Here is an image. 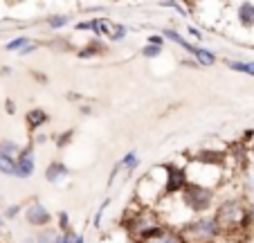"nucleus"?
<instances>
[{"label":"nucleus","mask_w":254,"mask_h":243,"mask_svg":"<svg viewBox=\"0 0 254 243\" xmlns=\"http://www.w3.org/2000/svg\"><path fill=\"white\" fill-rule=\"evenodd\" d=\"M183 203L189 212L202 214V212H207L214 205V189L200 185V182L189 180V185L185 187V191H183Z\"/></svg>","instance_id":"1"},{"label":"nucleus","mask_w":254,"mask_h":243,"mask_svg":"<svg viewBox=\"0 0 254 243\" xmlns=\"http://www.w3.org/2000/svg\"><path fill=\"white\" fill-rule=\"evenodd\" d=\"M77 29L81 32H92L95 36H101V38H108V41H122L126 38V27L111 18H90V20H81V23L74 25Z\"/></svg>","instance_id":"2"},{"label":"nucleus","mask_w":254,"mask_h":243,"mask_svg":"<svg viewBox=\"0 0 254 243\" xmlns=\"http://www.w3.org/2000/svg\"><path fill=\"white\" fill-rule=\"evenodd\" d=\"M162 167V171L167 173V178H164V189H162V196H173V194H183L185 187L189 185V173L185 167H180V164H176V162H164V164H160Z\"/></svg>","instance_id":"3"},{"label":"nucleus","mask_w":254,"mask_h":243,"mask_svg":"<svg viewBox=\"0 0 254 243\" xmlns=\"http://www.w3.org/2000/svg\"><path fill=\"white\" fill-rule=\"evenodd\" d=\"M245 214H248V210L241 207L239 200H225V203H221V205L216 207L214 219H216V223H218V228H221V232H223V230H230L239 223L243 225Z\"/></svg>","instance_id":"4"},{"label":"nucleus","mask_w":254,"mask_h":243,"mask_svg":"<svg viewBox=\"0 0 254 243\" xmlns=\"http://www.w3.org/2000/svg\"><path fill=\"white\" fill-rule=\"evenodd\" d=\"M185 232H189L191 237H196V239H216L218 234H221V228H218L216 219L211 216V219H196L193 223L187 225Z\"/></svg>","instance_id":"5"},{"label":"nucleus","mask_w":254,"mask_h":243,"mask_svg":"<svg viewBox=\"0 0 254 243\" xmlns=\"http://www.w3.org/2000/svg\"><path fill=\"white\" fill-rule=\"evenodd\" d=\"M191 162L198 164H207V167H225L227 164V153L225 151H216V149H200V151L193 153Z\"/></svg>","instance_id":"6"},{"label":"nucleus","mask_w":254,"mask_h":243,"mask_svg":"<svg viewBox=\"0 0 254 243\" xmlns=\"http://www.w3.org/2000/svg\"><path fill=\"white\" fill-rule=\"evenodd\" d=\"M25 221H27L29 225H34V228H45V225L52 223V214L41 205L39 200H34L32 205L25 210Z\"/></svg>","instance_id":"7"},{"label":"nucleus","mask_w":254,"mask_h":243,"mask_svg":"<svg viewBox=\"0 0 254 243\" xmlns=\"http://www.w3.org/2000/svg\"><path fill=\"white\" fill-rule=\"evenodd\" d=\"M34 169H36V158H34V147L29 144V147L23 149V153H20L18 160H16V176L29 178L34 173Z\"/></svg>","instance_id":"8"},{"label":"nucleus","mask_w":254,"mask_h":243,"mask_svg":"<svg viewBox=\"0 0 254 243\" xmlns=\"http://www.w3.org/2000/svg\"><path fill=\"white\" fill-rule=\"evenodd\" d=\"M70 176V169L63 164L61 160H54L48 164V169H45V180L48 182H61L63 178Z\"/></svg>","instance_id":"9"},{"label":"nucleus","mask_w":254,"mask_h":243,"mask_svg":"<svg viewBox=\"0 0 254 243\" xmlns=\"http://www.w3.org/2000/svg\"><path fill=\"white\" fill-rule=\"evenodd\" d=\"M25 122H27L29 131H36V129H41V126L48 124L50 115L45 113L43 108H32V110H27V115H25Z\"/></svg>","instance_id":"10"},{"label":"nucleus","mask_w":254,"mask_h":243,"mask_svg":"<svg viewBox=\"0 0 254 243\" xmlns=\"http://www.w3.org/2000/svg\"><path fill=\"white\" fill-rule=\"evenodd\" d=\"M236 20L241 23V27L254 29V5L252 2H241L236 9Z\"/></svg>","instance_id":"11"},{"label":"nucleus","mask_w":254,"mask_h":243,"mask_svg":"<svg viewBox=\"0 0 254 243\" xmlns=\"http://www.w3.org/2000/svg\"><path fill=\"white\" fill-rule=\"evenodd\" d=\"M20 153H23V149H20L18 142H14V140H2V142H0V156H7V158H11V160H18Z\"/></svg>","instance_id":"12"},{"label":"nucleus","mask_w":254,"mask_h":243,"mask_svg":"<svg viewBox=\"0 0 254 243\" xmlns=\"http://www.w3.org/2000/svg\"><path fill=\"white\" fill-rule=\"evenodd\" d=\"M193 57H196L198 66H214L216 63V54L209 52V50H205V48H196Z\"/></svg>","instance_id":"13"},{"label":"nucleus","mask_w":254,"mask_h":243,"mask_svg":"<svg viewBox=\"0 0 254 243\" xmlns=\"http://www.w3.org/2000/svg\"><path fill=\"white\" fill-rule=\"evenodd\" d=\"M106 52V45L104 43H97V41H92V43H88L86 48L79 52V57L81 59H88V57H97V54H104Z\"/></svg>","instance_id":"14"},{"label":"nucleus","mask_w":254,"mask_h":243,"mask_svg":"<svg viewBox=\"0 0 254 243\" xmlns=\"http://www.w3.org/2000/svg\"><path fill=\"white\" fill-rule=\"evenodd\" d=\"M227 68L243 75H252L254 77V61H227Z\"/></svg>","instance_id":"15"},{"label":"nucleus","mask_w":254,"mask_h":243,"mask_svg":"<svg viewBox=\"0 0 254 243\" xmlns=\"http://www.w3.org/2000/svg\"><path fill=\"white\" fill-rule=\"evenodd\" d=\"M0 173H5V176H16V160L7 156H0Z\"/></svg>","instance_id":"16"},{"label":"nucleus","mask_w":254,"mask_h":243,"mask_svg":"<svg viewBox=\"0 0 254 243\" xmlns=\"http://www.w3.org/2000/svg\"><path fill=\"white\" fill-rule=\"evenodd\" d=\"M137 164H139V160H137V153H135V151H128L124 158H122V162H120V167H124L126 171H133Z\"/></svg>","instance_id":"17"},{"label":"nucleus","mask_w":254,"mask_h":243,"mask_svg":"<svg viewBox=\"0 0 254 243\" xmlns=\"http://www.w3.org/2000/svg\"><path fill=\"white\" fill-rule=\"evenodd\" d=\"M72 138H74V131H72V129H67V131H63V133H59V135H57V147H59V149H65L67 144L72 142Z\"/></svg>","instance_id":"18"},{"label":"nucleus","mask_w":254,"mask_h":243,"mask_svg":"<svg viewBox=\"0 0 254 243\" xmlns=\"http://www.w3.org/2000/svg\"><path fill=\"white\" fill-rule=\"evenodd\" d=\"M135 243H183V241H180V234L169 232L167 237H162V239H153V241H135Z\"/></svg>","instance_id":"19"},{"label":"nucleus","mask_w":254,"mask_h":243,"mask_svg":"<svg viewBox=\"0 0 254 243\" xmlns=\"http://www.w3.org/2000/svg\"><path fill=\"white\" fill-rule=\"evenodd\" d=\"M57 239H59V234L54 230H45V232H39L36 243H57Z\"/></svg>","instance_id":"20"},{"label":"nucleus","mask_w":254,"mask_h":243,"mask_svg":"<svg viewBox=\"0 0 254 243\" xmlns=\"http://www.w3.org/2000/svg\"><path fill=\"white\" fill-rule=\"evenodd\" d=\"M70 23V16H63V14H57V16H50L48 18V25L50 27H63V25H67Z\"/></svg>","instance_id":"21"},{"label":"nucleus","mask_w":254,"mask_h":243,"mask_svg":"<svg viewBox=\"0 0 254 243\" xmlns=\"http://www.w3.org/2000/svg\"><path fill=\"white\" fill-rule=\"evenodd\" d=\"M25 45H29V38L27 36H18V38H14V41H9V43H7V50H23Z\"/></svg>","instance_id":"22"},{"label":"nucleus","mask_w":254,"mask_h":243,"mask_svg":"<svg viewBox=\"0 0 254 243\" xmlns=\"http://www.w3.org/2000/svg\"><path fill=\"white\" fill-rule=\"evenodd\" d=\"M77 239H79V234L74 232V230H67V232L59 234L57 243H77Z\"/></svg>","instance_id":"23"},{"label":"nucleus","mask_w":254,"mask_h":243,"mask_svg":"<svg viewBox=\"0 0 254 243\" xmlns=\"http://www.w3.org/2000/svg\"><path fill=\"white\" fill-rule=\"evenodd\" d=\"M142 54L146 59H155V57H160V54H162V48H158V45H144Z\"/></svg>","instance_id":"24"},{"label":"nucleus","mask_w":254,"mask_h":243,"mask_svg":"<svg viewBox=\"0 0 254 243\" xmlns=\"http://www.w3.org/2000/svg\"><path fill=\"white\" fill-rule=\"evenodd\" d=\"M59 230L61 232H67L70 228V216H67V212H59Z\"/></svg>","instance_id":"25"},{"label":"nucleus","mask_w":254,"mask_h":243,"mask_svg":"<svg viewBox=\"0 0 254 243\" xmlns=\"http://www.w3.org/2000/svg\"><path fill=\"white\" fill-rule=\"evenodd\" d=\"M111 205V198H106L104 203L99 205V210H97V216H95V225H101V216H104V212H106V207Z\"/></svg>","instance_id":"26"},{"label":"nucleus","mask_w":254,"mask_h":243,"mask_svg":"<svg viewBox=\"0 0 254 243\" xmlns=\"http://www.w3.org/2000/svg\"><path fill=\"white\" fill-rule=\"evenodd\" d=\"M149 45H158V48H162V45H164V36H160V34H151V36H149Z\"/></svg>","instance_id":"27"},{"label":"nucleus","mask_w":254,"mask_h":243,"mask_svg":"<svg viewBox=\"0 0 254 243\" xmlns=\"http://www.w3.org/2000/svg\"><path fill=\"white\" fill-rule=\"evenodd\" d=\"M20 212V205H11V207H7V212H5V216L7 219H14L16 214Z\"/></svg>","instance_id":"28"},{"label":"nucleus","mask_w":254,"mask_h":243,"mask_svg":"<svg viewBox=\"0 0 254 243\" xmlns=\"http://www.w3.org/2000/svg\"><path fill=\"white\" fill-rule=\"evenodd\" d=\"M36 48H39V45H36V43H29V45H25V48L20 50V54H23V57H25V54H32Z\"/></svg>","instance_id":"29"},{"label":"nucleus","mask_w":254,"mask_h":243,"mask_svg":"<svg viewBox=\"0 0 254 243\" xmlns=\"http://www.w3.org/2000/svg\"><path fill=\"white\" fill-rule=\"evenodd\" d=\"M5 110H7V113H9V115H14V113H16V106H14V101H11V99H7Z\"/></svg>","instance_id":"30"},{"label":"nucleus","mask_w":254,"mask_h":243,"mask_svg":"<svg viewBox=\"0 0 254 243\" xmlns=\"http://www.w3.org/2000/svg\"><path fill=\"white\" fill-rule=\"evenodd\" d=\"M189 32H191V36H193V38H198V41H200V38H202L200 29H196V27H189Z\"/></svg>","instance_id":"31"},{"label":"nucleus","mask_w":254,"mask_h":243,"mask_svg":"<svg viewBox=\"0 0 254 243\" xmlns=\"http://www.w3.org/2000/svg\"><path fill=\"white\" fill-rule=\"evenodd\" d=\"M248 216H250V225H254V205L248 210Z\"/></svg>","instance_id":"32"},{"label":"nucleus","mask_w":254,"mask_h":243,"mask_svg":"<svg viewBox=\"0 0 254 243\" xmlns=\"http://www.w3.org/2000/svg\"><path fill=\"white\" fill-rule=\"evenodd\" d=\"M250 187H252V189H254V173H252V176H250Z\"/></svg>","instance_id":"33"},{"label":"nucleus","mask_w":254,"mask_h":243,"mask_svg":"<svg viewBox=\"0 0 254 243\" xmlns=\"http://www.w3.org/2000/svg\"><path fill=\"white\" fill-rule=\"evenodd\" d=\"M77 243H86V241H83V237H81V234H79V239H77Z\"/></svg>","instance_id":"34"},{"label":"nucleus","mask_w":254,"mask_h":243,"mask_svg":"<svg viewBox=\"0 0 254 243\" xmlns=\"http://www.w3.org/2000/svg\"><path fill=\"white\" fill-rule=\"evenodd\" d=\"M25 243H36V239H27V241H25Z\"/></svg>","instance_id":"35"},{"label":"nucleus","mask_w":254,"mask_h":243,"mask_svg":"<svg viewBox=\"0 0 254 243\" xmlns=\"http://www.w3.org/2000/svg\"><path fill=\"white\" fill-rule=\"evenodd\" d=\"M252 156H254V142H252Z\"/></svg>","instance_id":"36"}]
</instances>
